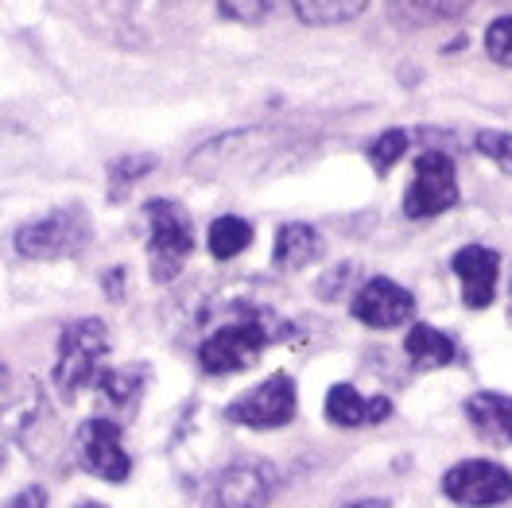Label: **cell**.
<instances>
[{
	"label": "cell",
	"instance_id": "obj_1",
	"mask_svg": "<svg viewBox=\"0 0 512 508\" xmlns=\"http://www.w3.org/2000/svg\"><path fill=\"white\" fill-rule=\"evenodd\" d=\"M109 353V330L101 318H74L66 322L59 338V357H55V384L63 396H78L86 384L101 377V361Z\"/></svg>",
	"mask_w": 512,
	"mask_h": 508
},
{
	"label": "cell",
	"instance_id": "obj_2",
	"mask_svg": "<svg viewBox=\"0 0 512 508\" xmlns=\"http://www.w3.org/2000/svg\"><path fill=\"white\" fill-rule=\"evenodd\" d=\"M16 253L24 260H63L90 245V214L82 206L51 210L16 229Z\"/></svg>",
	"mask_w": 512,
	"mask_h": 508
},
{
	"label": "cell",
	"instance_id": "obj_3",
	"mask_svg": "<svg viewBox=\"0 0 512 508\" xmlns=\"http://www.w3.org/2000/svg\"><path fill=\"white\" fill-rule=\"evenodd\" d=\"M148 260H152V280L156 284H167L183 272L187 256H191L194 233H191V218L179 202L171 198H152L148 202Z\"/></svg>",
	"mask_w": 512,
	"mask_h": 508
},
{
	"label": "cell",
	"instance_id": "obj_4",
	"mask_svg": "<svg viewBox=\"0 0 512 508\" xmlns=\"http://www.w3.org/2000/svg\"><path fill=\"white\" fill-rule=\"evenodd\" d=\"M458 202V175L447 152H423L416 159V175L404 191V214L408 218H439Z\"/></svg>",
	"mask_w": 512,
	"mask_h": 508
},
{
	"label": "cell",
	"instance_id": "obj_5",
	"mask_svg": "<svg viewBox=\"0 0 512 508\" xmlns=\"http://www.w3.org/2000/svg\"><path fill=\"white\" fill-rule=\"evenodd\" d=\"M443 493L462 508H493L512 501V474L489 458L458 462L443 477Z\"/></svg>",
	"mask_w": 512,
	"mask_h": 508
},
{
	"label": "cell",
	"instance_id": "obj_6",
	"mask_svg": "<svg viewBox=\"0 0 512 508\" xmlns=\"http://www.w3.org/2000/svg\"><path fill=\"white\" fill-rule=\"evenodd\" d=\"M264 346H268V330L260 322H229L202 342L198 361H202L206 373L229 377V373H241V369L256 365Z\"/></svg>",
	"mask_w": 512,
	"mask_h": 508
},
{
	"label": "cell",
	"instance_id": "obj_7",
	"mask_svg": "<svg viewBox=\"0 0 512 508\" xmlns=\"http://www.w3.org/2000/svg\"><path fill=\"white\" fill-rule=\"evenodd\" d=\"M225 415L233 423H241V427H253V431L284 427V423H291V415H295V384H291L288 373H272L268 381L249 388L241 400H233Z\"/></svg>",
	"mask_w": 512,
	"mask_h": 508
},
{
	"label": "cell",
	"instance_id": "obj_8",
	"mask_svg": "<svg viewBox=\"0 0 512 508\" xmlns=\"http://www.w3.org/2000/svg\"><path fill=\"white\" fill-rule=\"evenodd\" d=\"M78 454H82V466L94 477H101V481H117L121 485L132 474L128 450L121 446V427L109 415H94L78 431Z\"/></svg>",
	"mask_w": 512,
	"mask_h": 508
},
{
	"label": "cell",
	"instance_id": "obj_9",
	"mask_svg": "<svg viewBox=\"0 0 512 508\" xmlns=\"http://www.w3.org/2000/svg\"><path fill=\"white\" fill-rule=\"evenodd\" d=\"M272 466L256 462V458H241L233 466H225L222 474L210 485V508H260L272 497Z\"/></svg>",
	"mask_w": 512,
	"mask_h": 508
},
{
	"label": "cell",
	"instance_id": "obj_10",
	"mask_svg": "<svg viewBox=\"0 0 512 508\" xmlns=\"http://www.w3.org/2000/svg\"><path fill=\"white\" fill-rule=\"evenodd\" d=\"M353 318L373 326V330H392V326H404L408 318L416 315V299L408 287H400L396 280H384L373 276L369 284L353 295Z\"/></svg>",
	"mask_w": 512,
	"mask_h": 508
},
{
	"label": "cell",
	"instance_id": "obj_11",
	"mask_svg": "<svg viewBox=\"0 0 512 508\" xmlns=\"http://www.w3.org/2000/svg\"><path fill=\"white\" fill-rule=\"evenodd\" d=\"M450 268H454V276L462 280V303H466L470 311H481V307L493 303L497 272H501V260H497L493 249H485V245H466V249L454 253Z\"/></svg>",
	"mask_w": 512,
	"mask_h": 508
},
{
	"label": "cell",
	"instance_id": "obj_12",
	"mask_svg": "<svg viewBox=\"0 0 512 508\" xmlns=\"http://www.w3.org/2000/svg\"><path fill=\"white\" fill-rule=\"evenodd\" d=\"M392 415V400L373 396L365 400L353 384H334L326 392V419L338 427H365V423H384Z\"/></svg>",
	"mask_w": 512,
	"mask_h": 508
},
{
	"label": "cell",
	"instance_id": "obj_13",
	"mask_svg": "<svg viewBox=\"0 0 512 508\" xmlns=\"http://www.w3.org/2000/svg\"><path fill=\"white\" fill-rule=\"evenodd\" d=\"M466 419L489 446L512 443V396L505 392H478L466 400Z\"/></svg>",
	"mask_w": 512,
	"mask_h": 508
},
{
	"label": "cell",
	"instance_id": "obj_14",
	"mask_svg": "<svg viewBox=\"0 0 512 508\" xmlns=\"http://www.w3.org/2000/svg\"><path fill=\"white\" fill-rule=\"evenodd\" d=\"M404 353H408V361L416 369H443V365H450L458 357V346L450 342L443 330L419 322V326L408 330V338H404Z\"/></svg>",
	"mask_w": 512,
	"mask_h": 508
},
{
	"label": "cell",
	"instance_id": "obj_15",
	"mask_svg": "<svg viewBox=\"0 0 512 508\" xmlns=\"http://www.w3.org/2000/svg\"><path fill=\"white\" fill-rule=\"evenodd\" d=\"M470 4L474 0H388V12L400 28H431L462 16Z\"/></svg>",
	"mask_w": 512,
	"mask_h": 508
},
{
	"label": "cell",
	"instance_id": "obj_16",
	"mask_svg": "<svg viewBox=\"0 0 512 508\" xmlns=\"http://www.w3.org/2000/svg\"><path fill=\"white\" fill-rule=\"evenodd\" d=\"M322 241L311 225H284L280 237H276V268L280 272H295V268H307L311 260H319Z\"/></svg>",
	"mask_w": 512,
	"mask_h": 508
},
{
	"label": "cell",
	"instance_id": "obj_17",
	"mask_svg": "<svg viewBox=\"0 0 512 508\" xmlns=\"http://www.w3.org/2000/svg\"><path fill=\"white\" fill-rule=\"evenodd\" d=\"M101 408L109 412H128L136 400H140V388H144V369H117V373H101Z\"/></svg>",
	"mask_w": 512,
	"mask_h": 508
},
{
	"label": "cell",
	"instance_id": "obj_18",
	"mask_svg": "<svg viewBox=\"0 0 512 508\" xmlns=\"http://www.w3.org/2000/svg\"><path fill=\"white\" fill-rule=\"evenodd\" d=\"M291 4H295V16L303 24L330 28V24H346L357 12H365L369 0H291Z\"/></svg>",
	"mask_w": 512,
	"mask_h": 508
},
{
	"label": "cell",
	"instance_id": "obj_19",
	"mask_svg": "<svg viewBox=\"0 0 512 508\" xmlns=\"http://www.w3.org/2000/svg\"><path fill=\"white\" fill-rule=\"evenodd\" d=\"M206 245H210V256L233 260V256L245 253L253 245V225L245 222V218H218V222L210 225Z\"/></svg>",
	"mask_w": 512,
	"mask_h": 508
},
{
	"label": "cell",
	"instance_id": "obj_20",
	"mask_svg": "<svg viewBox=\"0 0 512 508\" xmlns=\"http://www.w3.org/2000/svg\"><path fill=\"white\" fill-rule=\"evenodd\" d=\"M408 152V132L404 128H388L381 132L377 140H373V148H369V159H373V167H377V175H388L392 167H396V159Z\"/></svg>",
	"mask_w": 512,
	"mask_h": 508
},
{
	"label": "cell",
	"instance_id": "obj_21",
	"mask_svg": "<svg viewBox=\"0 0 512 508\" xmlns=\"http://www.w3.org/2000/svg\"><path fill=\"white\" fill-rule=\"evenodd\" d=\"M280 0H218L225 20H237V24H260L268 20V12H276Z\"/></svg>",
	"mask_w": 512,
	"mask_h": 508
},
{
	"label": "cell",
	"instance_id": "obj_22",
	"mask_svg": "<svg viewBox=\"0 0 512 508\" xmlns=\"http://www.w3.org/2000/svg\"><path fill=\"white\" fill-rule=\"evenodd\" d=\"M485 51H489L493 63L512 66V16H501V20L489 24V32H485Z\"/></svg>",
	"mask_w": 512,
	"mask_h": 508
},
{
	"label": "cell",
	"instance_id": "obj_23",
	"mask_svg": "<svg viewBox=\"0 0 512 508\" xmlns=\"http://www.w3.org/2000/svg\"><path fill=\"white\" fill-rule=\"evenodd\" d=\"M478 152L493 159V163H497L505 175H512V136H509V132H481Z\"/></svg>",
	"mask_w": 512,
	"mask_h": 508
},
{
	"label": "cell",
	"instance_id": "obj_24",
	"mask_svg": "<svg viewBox=\"0 0 512 508\" xmlns=\"http://www.w3.org/2000/svg\"><path fill=\"white\" fill-rule=\"evenodd\" d=\"M152 156H132V159H121V163H113V194H121L128 183H136L140 175H148L152 171Z\"/></svg>",
	"mask_w": 512,
	"mask_h": 508
},
{
	"label": "cell",
	"instance_id": "obj_25",
	"mask_svg": "<svg viewBox=\"0 0 512 508\" xmlns=\"http://www.w3.org/2000/svg\"><path fill=\"white\" fill-rule=\"evenodd\" d=\"M4 508H47V489H39V485H28L24 493H16V497H8Z\"/></svg>",
	"mask_w": 512,
	"mask_h": 508
},
{
	"label": "cell",
	"instance_id": "obj_26",
	"mask_svg": "<svg viewBox=\"0 0 512 508\" xmlns=\"http://www.w3.org/2000/svg\"><path fill=\"white\" fill-rule=\"evenodd\" d=\"M346 508H388V501H350Z\"/></svg>",
	"mask_w": 512,
	"mask_h": 508
},
{
	"label": "cell",
	"instance_id": "obj_27",
	"mask_svg": "<svg viewBox=\"0 0 512 508\" xmlns=\"http://www.w3.org/2000/svg\"><path fill=\"white\" fill-rule=\"evenodd\" d=\"M4 377H8V373H4V365H0V384H4Z\"/></svg>",
	"mask_w": 512,
	"mask_h": 508
},
{
	"label": "cell",
	"instance_id": "obj_28",
	"mask_svg": "<svg viewBox=\"0 0 512 508\" xmlns=\"http://www.w3.org/2000/svg\"><path fill=\"white\" fill-rule=\"evenodd\" d=\"M509 322H512V295H509Z\"/></svg>",
	"mask_w": 512,
	"mask_h": 508
},
{
	"label": "cell",
	"instance_id": "obj_29",
	"mask_svg": "<svg viewBox=\"0 0 512 508\" xmlns=\"http://www.w3.org/2000/svg\"><path fill=\"white\" fill-rule=\"evenodd\" d=\"M82 508H101V505H82Z\"/></svg>",
	"mask_w": 512,
	"mask_h": 508
},
{
	"label": "cell",
	"instance_id": "obj_30",
	"mask_svg": "<svg viewBox=\"0 0 512 508\" xmlns=\"http://www.w3.org/2000/svg\"><path fill=\"white\" fill-rule=\"evenodd\" d=\"M0 462H4V458H0Z\"/></svg>",
	"mask_w": 512,
	"mask_h": 508
}]
</instances>
